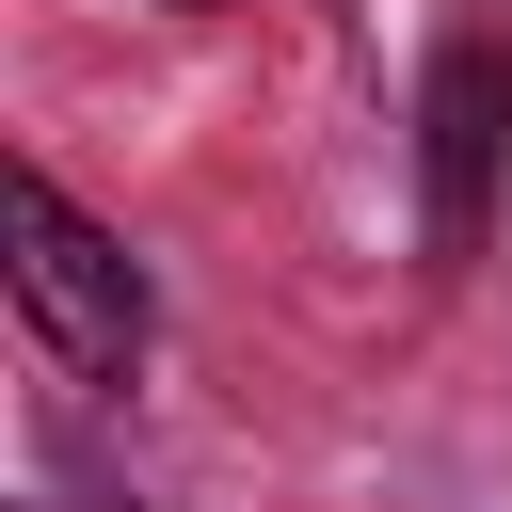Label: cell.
I'll use <instances>...</instances> for the list:
<instances>
[{"label": "cell", "instance_id": "cell-1", "mask_svg": "<svg viewBox=\"0 0 512 512\" xmlns=\"http://www.w3.org/2000/svg\"><path fill=\"white\" fill-rule=\"evenodd\" d=\"M0 240H16V304H32V336H48L80 384H128V368H144V272H128V240L80 224L32 160L0 176Z\"/></svg>", "mask_w": 512, "mask_h": 512}, {"label": "cell", "instance_id": "cell-2", "mask_svg": "<svg viewBox=\"0 0 512 512\" xmlns=\"http://www.w3.org/2000/svg\"><path fill=\"white\" fill-rule=\"evenodd\" d=\"M416 160H432V256H480V224H496V160H512V16H496V0H464V16L432 32Z\"/></svg>", "mask_w": 512, "mask_h": 512}, {"label": "cell", "instance_id": "cell-3", "mask_svg": "<svg viewBox=\"0 0 512 512\" xmlns=\"http://www.w3.org/2000/svg\"><path fill=\"white\" fill-rule=\"evenodd\" d=\"M176 16H208V0H176Z\"/></svg>", "mask_w": 512, "mask_h": 512}]
</instances>
